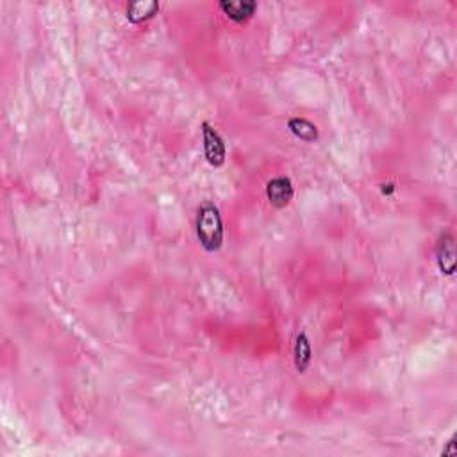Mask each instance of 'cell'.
Segmentation results:
<instances>
[{
    "mask_svg": "<svg viewBox=\"0 0 457 457\" xmlns=\"http://www.w3.org/2000/svg\"><path fill=\"white\" fill-rule=\"evenodd\" d=\"M197 238L204 250L216 252L223 245V220L213 202H204L197 213Z\"/></svg>",
    "mask_w": 457,
    "mask_h": 457,
    "instance_id": "cell-1",
    "label": "cell"
},
{
    "mask_svg": "<svg viewBox=\"0 0 457 457\" xmlns=\"http://www.w3.org/2000/svg\"><path fill=\"white\" fill-rule=\"evenodd\" d=\"M202 136H204V155L211 166L218 168L225 163L227 147L222 136L211 127V123H202Z\"/></svg>",
    "mask_w": 457,
    "mask_h": 457,
    "instance_id": "cell-2",
    "label": "cell"
},
{
    "mask_svg": "<svg viewBox=\"0 0 457 457\" xmlns=\"http://www.w3.org/2000/svg\"><path fill=\"white\" fill-rule=\"evenodd\" d=\"M293 182L290 177H273L266 184V198L273 207L282 209L293 200Z\"/></svg>",
    "mask_w": 457,
    "mask_h": 457,
    "instance_id": "cell-3",
    "label": "cell"
},
{
    "mask_svg": "<svg viewBox=\"0 0 457 457\" xmlns=\"http://www.w3.org/2000/svg\"><path fill=\"white\" fill-rule=\"evenodd\" d=\"M438 266L445 275H452L456 272V247L450 234L443 236L438 245Z\"/></svg>",
    "mask_w": 457,
    "mask_h": 457,
    "instance_id": "cell-4",
    "label": "cell"
},
{
    "mask_svg": "<svg viewBox=\"0 0 457 457\" xmlns=\"http://www.w3.org/2000/svg\"><path fill=\"white\" fill-rule=\"evenodd\" d=\"M295 368L298 374H306V370L309 368L311 359H313V348H311V341L307 338L306 332H300L295 341Z\"/></svg>",
    "mask_w": 457,
    "mask_h": 457,
    "instance_id": "cell-5",
    "label": "cell"
},
{
    "mask_svg": "<svg viewBox=\"0 0 457 457\" xmlns=\"http://www.w3.org/2000/svg\"><path fill=\"white\" fill-rule=\"evenodd\" d=\"M220 9L231 20L241 24V21H247L248 18H252V15L256 13L257 4L256 2H247V0H238V2H222Z\"/></svg>",
    "mask_w": 457,
    "mask_h": 457,
    "instance_id": "cell-6",
    "label": "cell"
},
{
    "mask_svg": "<svg viewBox=\"0 0 457 457\" xmlns=\"http://www.w3.org/2000/svg\"><path fill=\"white\" fill-rule=\"evenodd\" d=\"M159 11V2H132L127 8V20L130 24H141L154 18Z\"/></svg>",
    "mask_w": 457,
    "mask_h": 457,
    "instance_id": "cell-7",
    "label": "cell"
},
{
    "mask_svg": "<svg viewBox=\"0 0 457 457\" xmlns=\"http://www.w3.org/2000/svg\"><path fill=\"white\" fill-rule=\"evenodd\" d=\"M288 129L291 130V135L297 136L302 141L313 143L318 139V127L309 120H306V118H291L288 122Z\"/></svg>",
    "mask_w": 457,
    "mask_h": 457,
    "instance_id": "cell-8",
    "label": "cell"
}]
</instances>
